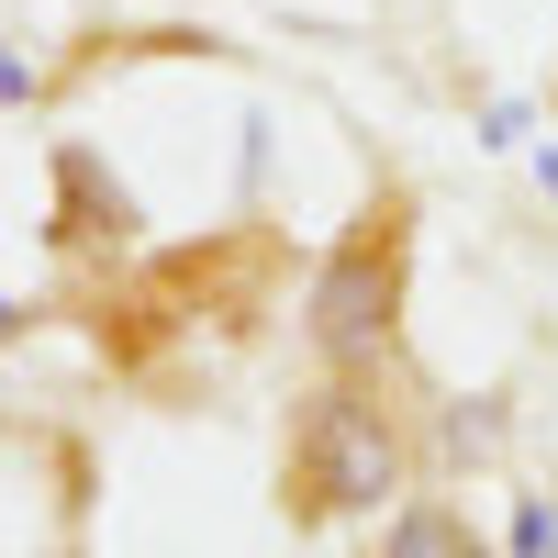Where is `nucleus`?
Wrapping results in <instances>:
<instances>
[{
  "mask_svg": "<svg viewBox=\"0 0 558 558\" xmlns=\"http://www.w3.org/2000/svg\"><path fill=\"white\" fill-rule=\"evenodd\" d=\"M380 558H481V536L458 525V514H402V525L380 536Z\"/></svg>",
  "mask_w": 558,
  "mask_h": 558,
  "instance_id": "3",
  "label": "nucleus"
},
{
  "mask_svg": "<svg viewBox=\"0 0 558 558\" xmlns=\"http://www.w3.org/2000/svg\"><path fill=\"white\" fill-rule=\"evenodd\" d=\"M391 324H402V235L380 213V223H357V235L313 268V347L336 368H368L391 347Z\"/></svg>",
  "mask_w": 558,
  "mask_h": 558,
  "instance_id": "2",
  "label": "nucleus"
},
{
  "mask_svg": "<svg viewBox=\"0 0 558 558\" xmlns=\"http://www.w3.org/2000/svg\"><path fill=\"white\" fill-rule=\"evenodd\" d=\"M402 492V436L368 391H324L302 425V514H380Z\"/></svg>",
  "mask_w": 558,
  "mask_h": 558,
  "instance_id": "1",
  "label": "nucleus"
},
{
  "mask_svg": "<svg viewBox=\"0 0 558 558\" xmlns=\"http://www.w3.org/2000/svg\"><path fill=\"white\" fill-rule=\"evenodd\" d=\"M514 558H558V514L547 502H514Z\"/></svg>",
  "mask_w": 558,
  "mask_h": 558,
  "instance_id": "4",
  "label": "nucleus"
},
{
  "mask_svg": "<svg viewBox=\"0 0 558 558\" xmlns=\"http://www.w3.org/2000/svg\"><path fill=\"white\" fill-rule=\"evenodd\" d=\"M0 336H12V302H0Z\"/></svg>",
  "mask_w": 558,
  "mask_h": 558,
  "instance_id": "7",
  "label": "nucleus"
},
{
  "mask_svg": "<svg viewBox=\"0 0 558 558\" xmlns=\"http://www.w3.org/2000/svg\"><path fill=\"white\" fill-rule=\"evenodd\" d=\"M0 101H34V68L23 57H0Z\"/></svg>",
  "mask_w": 558,
  "mask_h": 558,
  "instance_id": "5",
  "label": "nucleus"
},
{
  "mask_svg": "<svg viewBox=\"0 0 558 558\" xmlns=\"http://www.w3.org/2000/svg\"><path fill=\"white\" fill-rule=\"evenodd\" d=\"M536 168H547V202H558V157H536Z\"/></svg>",
  "mask_w": 558,
  "mask_h": 558,
  "instance_id": "6",
  "label": "nucleus"
}]
</instances>
